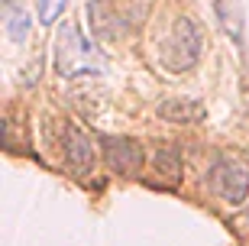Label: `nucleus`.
<instances>
[{
	"mask_svg": "<svg viewBox=\"0 0 249 246\" xmlns=\"http://www.w3.org/2000/svg\"><path fill=\"white\" fill-rule=\"evenodd\" d=\"M159 117L168 123H197L204 117V107L194 97H165L159 104Z\"/></svg>",
	"mask_w": 249,
	"mask_h": 246,
	"instance_id": "423d86ee",
	"label": "nucleus"
},
{
	"mask_svg": "<svg viewBox=\"0 0 249 246\" xmlns=\"http://www.w3.org/2000/svg\"><path fill=\"white\" fill-rule=\"evenodd\" d=\"M65 7H68V0H39V23L42 26H52V23H58V17L65 13Z\"/></svg>",
	"mask_w": 249,
	"mask_h": 246,
	"instance_id": "1a4fd4ad",
	"label": "nucleus"
},
{
	"mask_svg": "<svg viewBox=\"0 0 249 246\" xmlns=\"http://www.w3.org/2000/svg\"><path fill=\"white\" fill-rule=\"evenodd\" d=\"M156 169H159V175L165 178V185H175L178 178H181V155H178V149H172V146L159 149L156 152Z\"/></svg>",
	"mask_w": 249,
	"mask_h": 246,
	"instance_id": "0eeeda50",
	"label": "nucleus"
},
{
	"mask_svg": "<svg viewBox=\"0 0 249 246\" xmlns=\"http://www.w3.org/2000/svg\"><path fill=\"white\" fill-rule=\"evenodd\" d=\"M104 159H107V169L123 178H136L146 165L142 146L129 136H104Z\"/></svg>",
	"mask_w": 249,
	"mask_h": 246,
	"instance_id": "20e7f679",
	"label": "nucleus"
},
{
	"mask_svg": "<svg viewBox=\"0 0 249 246\" xmlns=\"http://www.w3.org/2000/svg\"><path fill=\"white\" fill-rule=\"evenodd\" d=\"M197 58H201V33H197L191 17H178L168 29V36L162 39L159 62L168 72H188L197 65Z\"/></svg>",
	"mask_w": 249,
	"mask_h": 246,
	"instance_id": "f03ea898",
	"label": "nucleus"
},
{
	"mask_svg": "<svg viewBox=\"0 0 249 246\" xmlns=\"http://www.w3.org/2000/svg\"><path fill=\"white\" fill-rule=\"evenodd\" d=\"M104 68L107 62L84 36V29L74 19H65L55 36V72L62 78H78V75H101Z\"/></svg>",
	"mask_w": 249,
	"mask_h": 246,
	"instance_id": "f257e3e1",
	"label": "nucleus"
},
{
	"mask_svg": "<svg viewBox=\"0 0 249 246\" xmlns=\"http://www.w3.org/2000/svg\"><path fill=\"white\" fill-rule=\"evenodd\" d=\"M29 26H33V17H29L23 7H13L10 10V19H7V33L13 42H26L29 36Z\"/></svg>",
	"mask_w": 249,
	"mask_h": 246,
	"instance_id": "6e6552de",
	"label": "nucleus"
},
{
	"mask_svg": "<svg viewBox=\"0 0 249 246\" xmlns=\"http://www.w3.org/2000/svg\"><path fill=\"white\" fill-rule=\"evenodd\" d=\"M62 149H65V162L78 178L91 175L94 159H97V149H94L88 130L78 127V123H65L62 127Z\"/></svg>",
	"mask_w": 249,
	"mask_h": 246,
	"instance_id": "39448f33",
	"label": "nucleus"
},
{
	"mask_svg": "<svg viewBox=\"0 0 249 246\" xmlns=\"http://www.w3.org/2000/svg\"><path fill=\"white\" fill-rule=\"evenodd\" d=\"M211 188L230 208L246 204V198H249V165L243 162L240 155H230V152L217 155L213 165H211Z\"/></svg>",
	"mask_w": 249,
	"mask_h": 246,
	"instance_id": "7ed1b4c3",
	"label": "nucleus"
}]
</instances>
